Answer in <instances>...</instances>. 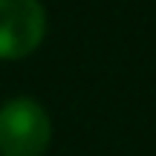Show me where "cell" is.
Wrapping results in <instances>:
<instances>
[{"label":"cell","mask_w":156,"mask_h":156,"mask_svg":"<svg viewBox=\"0 0 156 156\" xmlns=\"http://www.w3.org/2000/svg\"><path fill=\"white\" fill-rule=\"evenodd\" d=\"M52 145V119L38 98L15 95L0 104V156H44Z\"/></svg>","instance_id":"1"},{"label":"cell","mask_w":156,"mask_h":156,"mask_svg":"<svg viewBox=\"0 0 156 156\" xmlns=\"http://www.w3.org/2000/svg\"><path fill=\"white\" fill-rule=\"evenodd\" d=\"M46 26L41 0H0V61L29 58L44 44Z\"/></svg>","instance_id":"2"}]
</instances>
